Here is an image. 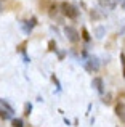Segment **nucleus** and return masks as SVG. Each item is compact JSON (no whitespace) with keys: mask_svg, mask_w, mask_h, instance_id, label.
I'll return each mask as SVG.
<instances>
[{"mask_svg":"<svg viewBox=\"0 0 125 127\" xmlns=\"http://www.w3.org/2000/svg\"><path fill=\"white\" fill-rule=\"evenodd\" d=\"M61 11H62V15H66L67 18H71V19H75L79 16V10L75 8L74 5L67 3V2H62L61 3Z\"/></svg>","mask_w":125,"mask_h":127,"instance_id":"obj_1","label":"nucleus"},{"mask_svg":"<svg viewBox=\"0 0 125 127\" xmlns=\"http://www.w3.org/2000/svg\"><path fill=\"white\" fill-rule=\"evenodd\" d=\"M64 34H66V37H67V40H71L72 43H77L79 40H80L79 32L75 31L72 26H66V28H64Z\"/></svg>","mask_w":125,"mask_h":127,"instance_id":"obj_2","label":"nucleus"},{"mask_svg":"<svg viewBox=\"0 0 125 127\" xmlns=\"http://www.w3.org/2000/svg\"><path fill=\"white\" fill-rule=\"evenodd\" d=\"M85 68L88 71H98L100 69V60L96 56H88V60L85 61Z\"/></svg>","mask_w":125,"mask_h":127,"instance_id":"obj_3","label":"nucleus"},{"mask_svg":"<svg viewBox=\"0 0 125 127\" xmlns=\"http://www.w3.org/2000/svg\"><path fill=\"white\" fill-rule=\"evenodd\" d=\"M91 87H95V90H98L100 93L104 92V84H103V79L101 77H95L91 81Z\"/></svg>","mask_w":125,"mask_h":127,"instance_id":"obj_4","label":"nucleus"},{"mask_svg":"<svg viewBox=\"0 0 125 127\" xmlns=\"http://www.w3.org/2000/svg\"><path fill=\"white\" fill-rule=\"evenodd\" d=\"M35 24H37V18H35V16H32V18H31V21H27L26 24H22V29H24V32H26V34H29V32L32 31V28H34Z\"/></svg>","mask_w":125,"mask_h":127,"instance_id":"obj_5","label":"nucleus"},{"mask_svg":"<svg viewBox=\"0 0 125 127\" xmlns=\"http://www.w3.org/2000/svg\"><path fill=\"white\" fill-rule=\"evenodd\" d=\"M116 113H117V116L120 118V121H124V122H125V105H124V103H117V106H116Z\"/></svg>","mask_w":125,"mask_h":127,"instance_id":"obj_6","label":"nucleus"},{"mask_svg":"<svg viewBox=\"0 0 125 127\" xmlns=\"http://www.w3.org/2000/svg\"><path fill=\"white\" fill-rule=\"evenodd\" d=\"M117 2H119V0H100V3L103 6H106V8H114V6L117 5Z\"/></svg>","mask_w":125,"mask_h":127,"instance_id":"obj_7","label":"nucleus"},{"mask_svg":"<svg viewBox=\"0 0 125 127\" xmlns=\"http://www.w3.org/2000/svg\"><path fill=\"white\" fill-rule=\"evenodd\" d=\"M11 113L10 111H6V109H3V108H0V118L3 119V121H8V119H11Z\"/></svg>","mask_w":125,"mask_h":127,"instance_id":"obj_8","label":"nucleus"},{"mask_svg":"<svg viewBox=\"0 0 125 127\" xmlns=\"http://www.w3.org/2000/svg\"><path fill=\"white\" fill-rule=\"evenodd\" d=\"M0 106H2L3 109H6V111H10V113H11V114H13V113H15V109H13L11 106L8 105V101H5V100H3V98L0 100Z\"/></svg>","mask_w":125,"mask_h":127,"instance_id":"obj_9","label":"nucleus"},{"mask_svg":"<svg viewBox=\"0 0 125 127\" xmlns=\"http://www.w3.org/2000/svg\"><path fill=\"white\" fill-rule=\"evenodd\" d=\"M95 34H96V39H103V35L106 34V29H104L103 26H100V28L95 29Z\"/></svg>","mask_w":125,"mask_h":127,"instance_id":"obj_10","label":"nucleus"},{"mask_svg":"<svg viewBox=\"0 0 125 127\" xmlns=\"http://www.w3.org/2000/svg\"><path fill=\"white\" fill-rule=\"evenodd\" d=\"M11 126L13 127H24V122H22V119H13V122H11Z\"/></svg>","mask_w":125,"mask_h":127,"instance_id":"obj_11","label":"nucleus"},{"mask_svg":"<svg viewBox=\"0 0 125 127\" xmlns=\"http://www.w3.org/2000/svg\"><path fill=\"white\" fill-rule=\"evenodd\" d=\"M82 37H83V40H90V34H88V31L85 28H82Z\"/></svg>","mask_w":125,"mask_h":127,"instance_id":"obj_12","label":"nucleus"},{"mask_svg":"<svg viewBox=\"0 0 125 127\" xmlns=\"http://www.w3.org/2000/svg\"><path fill=\"white\" fill-rule=\"evenodd\" d=\"M48 50H50V52H56V42L55 40L48 42Z\"/></svg>","mask_w":125,"mask_h":127,"instance_id":"obj_13","label":"nucleus"},{"mask_svg":"<svg viewBox=\"0 0 125 127\" xmlns=\"http://www.w3.org/2000/svg\"><path fill=\"white\" fill-rule=\"evenodd\" d=\"M31 111H32V105H31V103H27L26 108H24V116H29V114H31Z\"/></svg>","mask_w":125,"mask_h":127,"instance_id":"obj_14","label":"nucleus"},{"mask_svg":"<svg viewBox=\"0 0 125 127\" xmlns=\"http://www.w3.org/2000/svg\"><path fill=\"white\" fill-rule=\"evenodd\" d=\"M120 60H122V66H124V77H125V55H124V53L120 55Z\"/></svg>","mask_w":125,"mask_h":127,"instance_id":"obj_15","label":"nucleus"},{"mask_svg":"<svg viewBox=\"0 0 125 127\" xmlns=\"http://www.w3.org/2000/svg\"><path fill=\"white\" fill-rule=\"evenodd\" d=\"M119 2H122V3H124V2H125V0H119Z\"/></svg>","mask_w":125,"mask_h":127,"instance_id":"obj_16","label":"nucleus"},{"mask_svg":"<svg viewBox=\"0 0 125 127\" xmlns=\"http://www.w3.org/2000/svg\"><path fill=\"white\" fill-rule=\"evenodd\" d=\"M124 8H125V2H124Z\"/></svg>","mask_w":125,"mask_h":127,"instance_id":"obj_17","label":"nucleus"}]
</instances>
